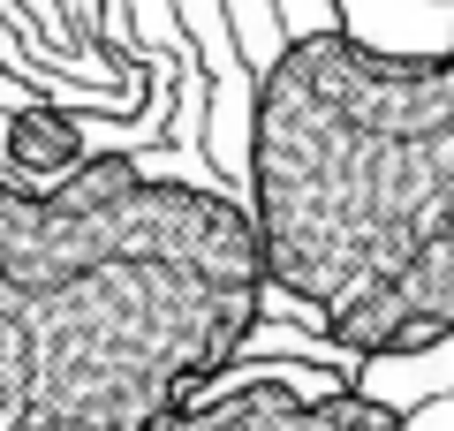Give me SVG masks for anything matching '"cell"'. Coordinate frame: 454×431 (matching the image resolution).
<instances>
[{
  "instance_id": "cell-1",
  "label": "cell",
  "mask_w": 454,
  "mask_h": 431,
  "mask_svg": "<svg viewBox=\"0 0 454 431\" xmlns=\"http://www.w3.org/2000/svg\"><path fill=\"white\" fill-rule=\"evenodd\" d=\"M250 182L258 212L402 190L424 227L409 250L424 257L348 325V349L417 356L454 333V46L394 53L348 23L295 31L250 91Z\"/></svg>"
},
{
  "instance_id": "cell-2",
  "label": "cell",
  "mask_w": 454,
  "mask_h": 431,
  "mask_svg": "<svg viewBox=\"0 0 454 431\" xmlns=\"http://www.w3.org/2000/svg\"><path fill=\"white\" fill-rule=\"evenodd\" d=\"M417 8H454V0H417Z\"/></svg>"
}]
</instances>
